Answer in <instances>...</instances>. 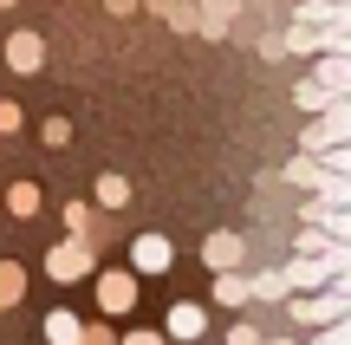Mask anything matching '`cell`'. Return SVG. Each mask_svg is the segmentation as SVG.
Returning a JSON list of instances; mask_svg holds the SVG:
<instances>
[{
  "label": "cell",
  "mask_w": 351,
  "mask_h": 345,
  "mask_svg": "<svg viewBox=\"0 0 351 345\" xmlns=\"http://www.w3.org/2000/svg\"><path fill=\"white\" fill-rule=\"evenodd\" d=\"M345 307H351V287L345 281H332L326 294H293V326H306V333H319V326H339L345 320Z\"/></svg>",
  "instance_id": "6da1fadb"
},
{
  "label": "cell",
  "mask_w": 351,
  "mask_h": 345,
  "mask_svg": "<svg viewBox=\"0 0 351 345\" xmlns=\"http://www.w3.org/2000/svg\"><path fill=\"white\" fill-rule=\"evenodd\" d=\"M91 261H98L91 235H65V241L46 254V274H52V281H85V274H91Z\"/></svg>",
  "instance_id": "7a4b0ae2"
},
{
  "label": "cell",
  "mask_w": 351,
  "mask_h": 345,
  "mask_svg": "<svg viewBox=\"0 0 351 345\" xmlns=\"http://www.w3.org/2000/svg\"><path fill=\"white\" fill-rule=\"evenodd\" d=\"M345 137H351V104L339 98V104H332V111H319V124L306 130L300 143H306V156H326V150H339Z\"/></svg>",
  "instance_id": "3957f363"
},
{
  "label": "cell",
  "mask_w": 351,
  "mask_h": 345,
  "mask_svg": "<svg viewBox=\"0 0 351 345\" xmlns=\"http://www.w3.org/2000/svg\"><path fill=\"white\" fill-rule=\"evenodd\" d=\"M176 267V248L163 241V235H137L130 241V281H156V274Z\"/></svg>",
  "instance_id": "277c9868"
},
{
  "label": "cell",
  "mask_w": 351,
  "mask_h": 345,
  "mask_svg": "<svg viewBox=\"0 0 351 345\" xmlns=\"http://www.w3.org/2000/svg\"><path fill=\"white\" fill-rule=\"evenodd\" d=\"M202 261H208L215 274H241V261H247V241H241V235H208V241H202Z\"/></svg>",
  "instance_id": "5b68a950"
},
{
  "label": "cell",
  "mask_w": 351,
  "mask_h": 345,
  "mask_svg": "<svg viewBox=\"0 0 351 345\" xmlns=\"http://www.w3.org/2000/svg\"><path fill=\"white\" fill-rule=\"evenodd\" d=\"M7 65H13V72H39V65H46V39H39V33H7Z\"/></svg>",
  "instance_id": "8992f818"
},
{
  "label": "cell",
  "mask_w": 351,
  "mask_h": 345,
  "mask_svg": "<svg viewBox=\"0 0 351 345\" xmlns=\"http://www.w3.org/2000/svg\"><path fill=\"white\" fill-rule=\"evenodd\" d=\"M202 333H208V313H202L195 300H176L169 320H163V339H202Z\"/></svg>",
  "instance_id": "52a82bcc"
},
{
  "label": "cell",
  "mask_w": 351,
  "mask_h": 345,
  "mask_svg": "<svg viewBox=\"0 0 351 345\" xmlns=\"http://www.w3.org/2000/svg\"><path fill=\"white\" fill-rule=\"evenodd\" d=\"M130 300H137V281L130 274H104L98 281V307L104 313H130Z\"/></svg>",
  "instance_id": "ba28073f"
},
{
  "label": "cell",
  "mask_w": 351,
  "mask_h": 345,
  "mask_svg": "<svg viewBox=\"0 0 351 345\" xmlns=\"http://www.w3.org/2000/svg\"><path fill=\"white\" fill-rule=\"evenodd\" d=\"M313 85H319V91H332V98H345V85H351V65H345V52H326V59H319Z\"/></svg>",
  "instance_id": "9c48e42d"
},
{
  "label": "cell",
  "mask_w": 351,
  "mask_h": 345,
  "mask_svg": "<svg viewBox=\"0 0 351 345\" xmlns=\"http://www.w3.org/2000/svg\"><path fill=\"white\" fill-rule=\"evenodd\" d=\"M7 215L13 222H33L39 215V182H13V189H7Z\"/></svg>",
  "instance_id": "30bf717a"
},
{
  "label": "cell",
  "mask_w": 351,
  "mask_h": 345,
  "mask_svg": "<svg viewBox=\"0 0 351 345\" xmlns=\"http://www.w3.org/2000/svg\"><path fill=\"white\" fill-rule=\"evenodd\" d=\"M78 333H85L78 313H52V320H46V345H78Z\"/></svg>",
  "instance_id": "8fae6325"
},
{
  "label": "cell",
  "mask_w": 351,
  "mask_h": 345,
  "mask_svg": "<svg viewBox=\"0 0 351 345\" xmlns=\"http://www.w3.org/2000/svg\"><path fill=\"white\" fill-rule=\"evenodd\" d=\"M215 300L221 307H247V274H215Z\"/></svg>",
  "instance_id": "7c38bea8"
},
{
  "label": "cell",
  "mask_w": 351,
  "mask_h": 345,
  "mask_svg": "<svg viewBox=\"0 0 351 345\" xmlns=\"http://www.w3.org/2000/svg\"><path fill=\"white\" fill-rule=\"evenodd\" d=\"M319 176H326V169H319L313 156H293V163H287V182H293V189H319Z\"/></svg>",
  "instance_id": "4fadbf2b"
},
{
  "label": "cell",
  "mask_w": 351,
  "mask_h": 345,
  "mask_svg": "<svg viewBox=\"0 0 351 345\" xmlns=\"http://www.w3.org/2000/svg\"><path fill=\"white\" fill-rule=\"evenodd\" d=\"M247 300H287V281H280V267H274V274H254V281H247Z\"/></svg>",
  "instance_id": "5bb4252c"
},
{
  "label": "cell",
  "mask_w": 351,
  "mask_h": 345,
  "mask_svg": "<svg viewBox=\"0 0 351 345\" xmlns=\"http://www.w3.org/2000/svg\"><path fill=\"white\" fill-rule=\"evenodd\" d=\"M20 287H26V274L13 267V261H0V313H7L13 300H20Z\"/></svg>",
  "instance_id": "9a60e30c"
},
{
  "label": "cell",
  "mask_w": 351,
  "mask_h": 345,
  "mask_svg": "<svg viewBox=\"0 0 351 345\" xmlns=\"http://www.w3.org/2000/svg\"><path fill=\"white\" fill-rule=\"evenodd\" d=\"M293 104H300V111H332V104H339V98H332V91H319L313 78H306V85L293 91Z\"/></svg>",
  "instance_id": "2e32d148"
},
{
  "label": "cell",
  "mask_w": 351,
  "mask_h": 345,
  "mask_svg": "<svg viewBox=\"0 0 351 345\" xmlns=\"http://www.w3.org/2000/svg\"><path fill=\"white\" fill-rule=\"evenodd\" d=\"M98 202H104V209H124V202H130V182H124V176H98Z\"/></svg>",
  "instance_id": "e0dca14e"
},
{
  "label": "cell",
  "mask_w": 351,
  "mask_h": 345,
  "mask_svg": "<svg viewBox=\"0 0 351 345\" xmlns=\"http://www.w3.org/2000/svg\"><path fill=\"white\" fill-rule=\"evenodd\" d=\"M306 345H351V326H345V320H339V326H319Z\"/></svg>",
  "instance_id": "ac0fdd59"
},
{
  "label": "cell",
  "mask_w": 351,
  "mask_h": 345,
  "mask_svg": "<svg viewBox=\"0 0 351 345\" xmlns=\"http://www.w3.org/2000/svg\"><path fill=\"white\" fill-rule=\"evenodd\" d=\"M91 228V209L85 202H65V235H85Z\"/></svg>",
  "instance_id": "d6986e66"
},
{
  "label": "cell",
  "mask_w": 351,
  "mask_h": 345,
  "mask_svg": "<svg viewBox=\"0 0 351 345\" xmlns=\"http://www.w3.org/2000/svg\"><path fill=\"white\" fill-rule=\"evenodd\" d=\"M46 143H52V150H65V143H72V124H65V117H46Z\"/></svg>",
  "instance_id": "ffe728a7"
},
{
  "label": "cell",
  "mask_w": 351,
  "mask_h": 345,
  "mask_svg": "<svg viewBox=\"0 0 351 345\" xmlns=\"http://www.w3.org/2000/svg\"><path fill=\"white\" fill-rule=\"evenodd\" d=\"M13 130H20V104L0 98V137H13Z\"/></svg>",
  "instance_id": "44dd1931"
},
{
  "label": "cell",
  "mask_w": 351,
  "mask_h": 345,
  "mask_svg": "<svg viewBox=\"0 0 351 345\" xmlns=\"http://www.w3.org/2000/svg\"><path fill=\"white\" fill-rule=\"evenodd\" d=\"M326 248H332V241H326L319 228H300V254H326Z\"/></svg>",
  "instance_id": "7402d4cb"
},
{
  "label": "cell",
  "mask_w": 351,
  "mask_h": 345,
  "mask_svg": "<svg viewBox=\"0 0 351 345\" xmlns=\"http://www.w3.org/2000/svg\"><path fill=\"white\" fill-rule=\"evenodd\" d=\"M228 345H261V326H247V320H241L234 333H228Z\"/></svg>",
  "instance_id": "603a6c76"
},
{
  "label": "cell",
  "mask_w": 351,
  "mask_h": 345,
  "mask_svg": "<svg viewBox=\"0 0 351 345\" xmlns=\"http://www.w3.org/2000/svg\"><path fill=\"white\" fill-rule=\"evenodd\" d=\"M117 345H169V339H163V333H124Z\"/></svg>",
  "instance_id": "cb8c5ba5"
},
{
  "label": "cell",
  "mask_w": 351,
  "mask_h": 345,
  "mask_svg": "<svg viewBox=\"0 0 351 345\" xmlns=\"http://www.w3.org/2000/svg\"><path fill=\"white\" fill-rule=\"evenodd\" d=\"M104 7H111V13H130V7H137V0H104Z\"/></svg>",
  "instance_id": "d4e9b609"
},
{
  "label": "cell",
  "mask_w": 351,
  "mask_h": 345,
  "mask_svg": "<svg viewBox=\"0 0 351 345\" xmlns=\"http://www.w3.org/2000/svg\"><path fill=\"white\" fill-rule=\"evenodd\" d=\"M150 7H156V13H169V7H176V0H150Z\"/></svg>",
  "instance_id": "484cf974"
},
{
  "label": "cell",
  "mask_w": 351,
  "mask_h": 345,
  "mask_svg": "<svg viewBox=\"0 0 351 345\" xmlns=\"http://www.w3.org/2000/svg\"><path fill=\"white\" fill-rule=\"evenodd\" d=\"M261 345H300V339H261Z\"/></svg>",
  "instance_id": "4316f807"
},
{
  "label": "cell",
  "mask_w": 351,
  "mask_h": 345,
  "mask_svg": "<svg viewBox=\"0 0 351 345\" xmlns=\"http://www.w3.org/2000/svg\"><path fill=\"white\" fill-rule=\"evenodd\" d=\"M0 7H20V0H0Z\"/></svg>",
  "instance_id": "83f0119b"
}]
</instances>
